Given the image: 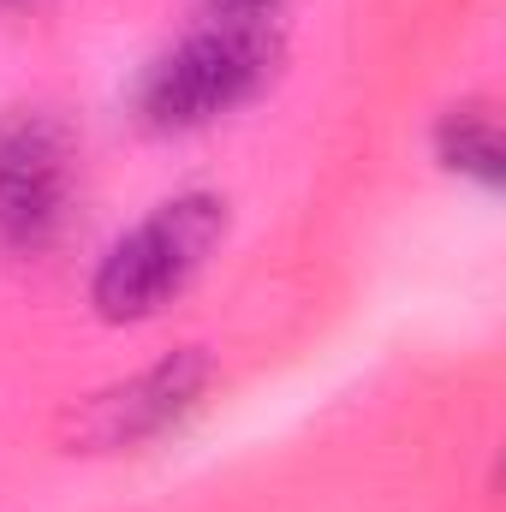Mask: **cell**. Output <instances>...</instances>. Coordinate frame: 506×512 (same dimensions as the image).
<instances>
[{
	"label": "cell",
	"instance_id": "obj_7",
	"mask_svg": "<svg viewBox=\"0 0 506 512\" xmlns=\"http://www.w3.org/2000/svg\"><path fill=\"white\" fill-rule=\"evenodd\" d=\"M0 6H6V0H0Z\"/></svg>",
	"mask_w": 506,
	"mask_h": 512
},
{
	"label": "cell",
	"instance_id": "obj_1",
	"mask_svg": "<svg viewBox=\"0 0 506 512\" xmlns=\"http://www.w3.org/2000/svg\"><path fill=\"white\" fill-rule=\"evenodd\" d=\"M280 30L268 18H209L149 60L137 78V120L149 131H197L256 102L280 72Z\"/></svg>",
	"mask_w": 506,
	"mask_h": 512
},
{
	"label": "cell",
	"instance_id": "obj_2",
	"mask_svg": "<svg viewBox=\"0 0 506 512\" xmlns=\"http://www.w3.org/2000/svg\"><path fill=\"white\" fill-rule=\"evenodd\" d=\"M227 245V197L179 191L126 227L90 274V304L102 322H149L161 316Z\"/></svg>",
	"mask_w": 506,
	"mask_h": 512
},
{
	"label": "cell",
	"instance_id": "obj_6",
	"mask_svg": "<svg viewBox=\"0 0 506 512\" xmlns=\"http://www.w3.org/2000/svg\"><path fill=\"white\" fill-rule=\"evenodd\" d=\"M280 0H215V12L221 18H268Z\"/></svg>",
	"mask_w": 506,
	"mask_h": 512
},
{
	"label": "cell",
	"instance_id": "obj_4",
	"mask_svg": "<svg viewBox=\"0 0 506 512\" xmlns=\"http://www.w3.org/2000/svg\"><path fill=\"white\" fill-rule=\"evenodd\" d=\"M215 382V358L203 346H179L155 364H143L126 382L96 387L66 411V453H137L179 429Z\"/></svg>",
	"mask_w": 506,
	"mask_h": 512
},
{
	"label": "cell",
	"instance_id": "obj_5",
	"mask_svg": "<svg viewBox=\"0 0 506 512\" xmlns=\"http://www.w3.org/2000/svg\"><path fill=\"white\" fill-rule=\"evenodd\" d=\"M435 161L459 179H471L477 191H501L506 179V137H501V120L483 96L471 102H453L441 108L435 120Z\"/></svg>",
	"mask_w": 506,
	"mask_h": 512
},
{
	"label": "cell",
	"instance_id": "obj_3",
	"mask_svg": "<svg viewBox=\"0 0 506 512\" xmlns=\"http://www.w3.org/2000/svg\"><path fill=\"white\" fill-rule=\"evenodd\" d=\"M78 203V143L48 108L0 114V251L42 256L60 245Z\"/></svg>",
	"mask_w": 506,
	"mask_h": 512
}]
</instances>
